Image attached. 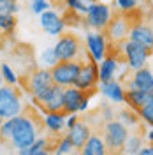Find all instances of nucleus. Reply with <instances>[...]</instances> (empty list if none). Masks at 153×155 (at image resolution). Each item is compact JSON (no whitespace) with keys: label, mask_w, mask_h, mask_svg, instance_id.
Masks as SVG:
<instances>
[{"label":"nucleus","mask_w":153,"mask_h":155,"mask_svg":"<svg viewBox=\"0 0 153 155\" xmlns=\"http://www.w3.org/2000/svg\"><path fill=\"white\" fill-rule=\"evenodd\" d=\"M41 125L37 118L30 113H21L12 118H7L0 124V143L12 148L16 153L28 148L39 136H41Z\"/></svg>","instance_id":"f257e3e1"},{"label":"nucleus","mask_w":153,"mask_h":155,"mask_svg":"<svg viewBox=\"0 0 153 155\" xmlns=\"http://www.w3.org/2000/svg\"><path fill=\"white\" fill-rule=\"evenodd\" d=\"M116 46H118L116 51L120 53V57L125 62V65L129 67V71H137L141 67H146L148 60L151 58L153 48H148L141 42H135L130 39H125L122 42H118Z\"/></svg>","instance_id":"f03ea898"},{"label":"nucleus","mask_w":153,"mask_h":155,"mask_svg":"<svg viewBox=\"0 0 153 155\" xmlns=\"http://www.w3.org/2000/svg\"><path fill=\"white\" fill-rule=\"evenodd\" d=\"M102 137L106 141V146H107V152L111 153H122L125 146V141L130 134V129L122 124L118 118H113V120H107L104 122V127H102Z\"/></svg>","instance_id":"7ed1b4c3"},{"label":"nucleus","mask_w":153,"mask_h":155,"mask_svg":"<svg viewBox=\"0 0 153 155\" xmlns=\"http://www.w3.org/2000/svg\"><path fill=\"white\" fill-rule=\"evenodd\" d=\"M25 101L18 87L2 85L0 87V118L7 120L25 111Z\"/></svg>","instance_id":"20e7f679"},{"label":"nucleus","mask_w":153,"mask_h":155,"mask_svg":"<svg viewBox=\"0 0 153 155\" xmlns=\"http://www.w3.org/2000/svg\"><path fill=\"white\" fill-rule=\"evenodd\" d=\"M53 49L57 53L58 60H81L85 55L81 39L72 32H63L62 35H58Z\"/></svg>","instance_id":"39448f33"},{"label":"nucleus","mask_w":153,"mask_h":155,"mask_svg":"<svg viewBox=\"0 0 153 155\" xmlns=\"http://www.w3.org/2000/svg\"><path fill=\"white\" fill-rule=\"evenodd\" d=\"M53 87V78H51V71L46 67H37L32 71L27 79H25V88L28 92V95L37 102L41 97Z\"/></svg>","instance_id":"423d86ee"},{"label":"nucleus","mask_w":153,"mask_h":155,"mask_svg":"<svg viewBox=\"0 0 153 155\" xmlns=\"http://www.w3.org/2000/svg\"><path fill=\"white\" fill-rule=\"evenodd\" d=\"M113 9L109 5H106L102 2H97L93 0L90 5H88V11L83 16L85 19V27L90 30H106V27L109 25V21L113 18Z\"/></svg>","instance_id":"0eeeda50"},{"label":"nucleus","mask_w":153,"mask_h":155,"mask_svg":"<svg viewBox=\"0 0 153 155\" xmlns=\"http://www.w3.org/2000/svg\"><path fill=\"white\" fill-rule=\"evenodd\" d=\"M81 64H83L81 60H60L57 65L49 69L53 83L63 88L74 85L77 74H79V69H81Z\"/></svg>","instance_id":"6e6552de"},{"label":"nucleus","mask_w":153,"mask_h":155,"mask_svg":"<svg viewBox=\"0 0 153 155\" xmlns=\"http://www.w3.org/2000/svg\"><path fill=\"white\" fill-rule=\"evenodd\" d=\"M85 51L93 62H100L109 53V39L104 30H88L85 34Z\"/></svg>","instance_id":"1a4fd4ad"},{"label":"nucleus","mask_w":153,"mask_h":155,"mask_svg":"<svg viewBox=\"0 0 153 155\" xmlns=\"http://www.w3.org/2000/svg\"><path fill=\"white\" fill-rule=\"evenodd\" d=\"M97 65L99 64L93 62L92 58L83 62L81 69H79V74L74 81V87L81 88L86 94H93L97 90V85H99V69H97Z\"/></svg>","instance_id":"9d476101"},{"label":"nucleus","mask_w":153,"mask_h":155,"mask_svg":"<svg viewBox=\"0 0 153 155\" xmlns=\"http://www.w3.org/2000/svg\"><path fill=\"white\" fill-rule=\"evenodd\" d=\"M88 104H90V94L83 92L81 88L70 87L63 88V111L65 113H83L88 109Z\"/></svg>","instance_id":"9b49d317"},{"label":"nucleus","mask_w":153,"mask_h":155,"mask_svg":"<svg viewBox=\"0 0 153 155\" xmlns=\"http://www.w3.org/2000/svg\"><path fill=\"white\" fill-rule=\"evenodd\" d=\"M130 16L129 14H113V18L109 21V25L106 27V35L109 39V42L118 44L125 39H129V32H130Z\"/></svg>","instance_id":"f8f14e48"},{"label":"nucleus","mask_w":153,"mask_h":155,"mask_svg":"<svg viewBox=\"0 0 153 155\" xmlns=\"http://www.w3.org/2000/svg\"><path fill=\"white\" fill-rule=\"evenodd\" d=\"M39 25H41V28L44 30L48 35L58 37L67 28V19L63 18L58 11H55L51 7V9L44 11L42 14H39Z\"/></svg>","instance_id":"ddd939ff"},{"label":"nucleus","mask_w":153,"mask_h":155,"mask_svg":"<svg viewBox=\"0 0 153 155\" xmlns=\"http://www.w3.org/2000/svg\"><path fill=\"white\" fill-rule=\"evenodd\" d=\"M120 65H122V57L120 53L115 51V53H107L100 62H99V83H106V81H111V79H116L118 78V71H120Z\"/></svg>","instance_id":"4468645a"},{"label":"nucleus","mask_w":153,"mask_h":155,"mask_svg":"<svg viewBox=\"0 0 153 155\" xmlns=\"http://www.w3.org/2000/svg\"><path fill=\"white\" fill-rule=\"evenodd\" d=\"M37 104L42 111H63V87L53 83V87L39 99Z\"/></svg>","instance_id":"2eb2a0df"},{"label":"nucleus","mask_w":153,"mask_h":155,"mask_svg":"<svg viewBox=\"0 0 153 155\" xmlns=\"http://www.w3.org/2000/svg\"><path fill=\"white\" fill-rule=\"evenodd\" d=\"M65 111H44L42 116V127L51 136H62L65 130Z\"/></svg>","instance_id":"dca6fc26"},{"label":"nucleus","mask_w":153,"mask_h":155,"mask_svg":"<svg viewBox=\"0 0 153 155\" xmlns=\"http://www.w3.org/2000/svg\"><path fill=\"white\" fill-rule=\"evenodd\" d=\"M99 92L113 104H125V87L118 81V79H111L106 83H99L97 85Z\"/></svg>","instance_id":"f3484780"},{"label":"nucleus","mask_w":153,"mask_h":155,"mask_svg":"<svg viewBox=\"0 0 153 155\" xmlns=\"http://www.w3.org/2000/svg\"><path fill=\"white\" fill-rule=\"evenodd\" d=\"M127 88H139L143 92H153V72L148 67L132 71V76L127 83Z\"/></svg>","instance_id":"a211bd4d"},{"label":"nucleus","mask_w":153,"mask_h":155,"mask_svg":"<svg viewBox=\"0 0 153 155\" xmlns=\"http://www.w3.org/2000/svg\"><path fill=\"white\" fill-rule=\"evenodd\" d=\"M92 134V127L88 122H83V120H77L76 125H72L70 129H67V137L72 141V145L77 152L83 148V145L86 143V139Z\"/></svg>","instance_id":"6ab92c4d"},{"label":"nucleus","mask_w":153,"mask_h":155,"mask_svg":"<svg viewBox=\"0 0 153 155\" xmlns=\"http://www.w3.org/2000/svg\"><path fill=\"white\" fill-rule=\"evenodd\" d=\"M129 39L135 41V42H141L148 48H153V27L146 25L143 21H137L134 25H130Z\"/></svg>","instance_id":"aec40b11"},{"label":"nucleus","mask_w":153,"mask_h":155,"mask_svg":"<svg viewBox=\"0 0 153 155\" xmlns=\"http://www.w3.org/2000/svg\"><path fill=\"white\" fill-rule=\"evenodd\" d=\"M81 155H106L107 153V146L102 134L99 132H92L90 137L86 139V143L83 145V148L79 150Z\"/></svg>","instance_id":"412c9836"},{"label":"nucleus","mask_w":153,"mask_h":155,"mask_svg":"<svg viewBox=\"0 0 153 155\" xmlns=\"http://www.w3.org/2000/svg\"><path fill=\"white\" fill-rule=\"evenodd\" d=\"M148 102H150V92H143L139 88H125V104L130 109L139 111Z\"/></svg>","instance_id":"4be33fe9"},{"label":"nucleus","mask_w":153,"mask_h":155,"mask_svg":"<svg viewBox=\"0 0 153 155\" xmlns=\"http://www.w3.org/2000/svg\"><path fill=\"white\" fill-rule=\"evenodd\" d=\"M51 148H53V145H51V141H49L48 137L39 136L28 148L21 150L19 155H48V153H51Z\"/></svg>","instance_id":"5701e85b"},{"label":"nucleus","mask_w":153,"mask_h":155,"mask_svg":"<svg viewBox=\"0 0 153 155\" xmlns=\"http://www.w3.org/2000/svg\"><path fill=\"white\" fill-rule=\"evenodd\" d=\"M118 120H120L122 124H125L130 130H137V129L141 127V118H139V115H137V111L130 109L129 106L123 107V109H120Z\"/></svg>","instance_id":"b1692460"},{"label":"nucleus","mask_w":153,"mask_h":155,"mask_svg":"<svg viewBox=\"0 0 153 155\" xmlns=\"http://www.w3.org/2000/svg\"><path fill=\"white\" fill-rule=\"evenodd\" d=\"M18 25L16 14H12L9 11H0V34L4 35H11Z\"/></svg>","instance_id":"393cba45"},{"label":"nucleus","mask_w":153,"mask_h":155,"mask_svg":"<svg viewBox=\"0 0 153 155\" xmlns=\"http://www.w3.org/2000/svg\"><path fill=\"white\" fill-rule=\"evenodd\" d=\"M143 145H144V137L143 136L137 134V132H130L129 137H127V141H125V146H123V150H122V153L137 155Z\"/></svg>","instance_id":"a878e982"},{"label":"nucleus","mask_w":153,"mask_h":155,"mask_svg":"<svg viewBox=\"0 0 153 155\" xmlns=\"http://www.w3.org/2000/svg\"><path fill=\"white\" fill-rule=\"evenodd\" d=\"M0 74L4 79V85H11V87H18L21 83V78L18 76V72L11 67L7 62H2L0 64Z\"/></svg>","instance_id":"bb28decb"},{"label":"nucleus","mask_w":153,"mask_h":155,"mask_svg":"<svg viewBox=\"0 0 153 155\" xmlns=\"http://www.w3.org/2000/svg\"><path fill=\"white\" fill-rule=\"evenodd\" d=\"M39 67H46V69H51L53 65H57L58 62V57L57 53H55V49H53V46H49V48H44L41 53H39Z\"/></svg>","instance_id":"cd10ccee"},{"label":"nucleus","mask_w":153,"mask_h":155,"mask_svg":"<svg viewBox=\"0 0 153 155\" xmlns=\"http://www.w3.org/2000/svg\"><path fill=\"white\" fill-rule=\"evenodd\" d=\"M76 148L72 145V141L67 137V134L63 136H58V141L53 145V150L51 153H57V155H70Z\"/></svg>","instance_id":"c85d7f7f"},{"label":"nucleus","mask_w":153,"mask_h":155,"mask_svg":"<svg viewBox=\"0 0 153 155\" xmlns=\"http://www.w3.org/2000/svg\"><path fill=\"white\" fill-rule=\"evenodd\" d=\"M93 0H63L67 11L74 12V14H79V16H85L86 11H88V5L92 4Z\"/></svg>","instance_id":"c756f323"},{"label":"nucleus","mask_w":153,"mask_h":155,"mask_svg":"<svg viewBox=\"0 0 153 155\" xmlns=\"http://www.w3.org/2000/svg\"><path fill=\"white\" fill-rule=\"evenodd\" d=\"M139 4H141V0H116V9L122 14L132 16L135 11L139 9Z\"/></svg>","instance_id":"7c9ffc66"},{"label":"nucleus","mask_w":153,"mask_h":155,"mask_svg":"<svg viewBox=\"0 0 153 155\" xmlns=\"http://www.w3.org/2000/svg\"><path fill=\"white\" fill-rule=\"evenodd\" d=\"M51 7H53V5H51L49 0H30L28 2V11L32 14H35V16L42 14L44 11L51 9Z\"/></svg>","instance_id":"2f4dec72"},{"label":"nucleus","mask_w":153,"mask_h":155,"mask_svg":"<svg viewBox=\"0 0 153 155\" xmlns=\"http://www.w3.org/2000/svg\"><path fill=\"white\" fill-rule=\"evenodd\" d=\"M137 115L141 118V122L146 124L148 127H153V102L151 104H144L139 111H137Z\"/></svg>","instance_id":"473e14b6"},{"label":"nucleus","mask_w":153,"mask_h":155,"mask_svg":"<svg viewBox=\"0 0 153 155\" xmlns=\"http://www.w3.org/2000/svg\"><path fill=\"white\" fill-rule=\"evenodd\" d=\"M77 120H79L77 113H69V115L65 116V130H67V129H70L72 125H76Z\"/></svg>","instance_id":"72a5a7b5"},{"label":"nucleus","mask_w":153,"mask_h":155,"mask_svg":"<svg viewBox=\"0 0 153 155\" xmlns=\"http://www.w3.org/2000/svg\"><path fill=\"white\" fill-rule=\"evenodd\" d=\"M104 122H107V120H113L115 118V111H113V107H109V106H104Z\"/></svg>","instance_id":"f704fd0d"},{"label":"nucleus","mask_w":153,"mask_h":155,"mask_svg":"<svg viewBox=\"0 0 153 155\" xmlns=\"http://www.w3.org/2000/svg\"><path fill=\"white\" fill-rule=\"evenodd\" d=\"M137 155H153V145L151 143H150V145H143Z\"/></svg>","instance_id":"c9c22d12"},{"label":"nucleus","mask_w":153,"mask_h":155,"mask_svg":"<svg viewBox=\"0 0 153 155\" xmlns=\"http://www.w3.org/2000/svg\"><path fill=\"white\" fill-rule=\"evenodd\" d=\"M146 139H148V141L153 145V127H150V130L146 132Z\"/></svg>","instance_id":"e433bc0d"},{"label":"nucleus","mask_w":153,"mask_h":155,"mask_svg":"<svg viewBox=\"0 0 153 155\" xmlns=\"http://www.w3.org/2000/svg\"><path fill=\"white\" fill-rule=\"evenodd\" d=\"M9 2H12V0H0V5L2 4H9Z\"/></svg>","instance_id":"4c0bfd02"},{"label":"nucleus","mask_w":153,"mask_h":155,"mask_svg":"<svg viewBox=\"0 0 153 155\" xmlns=\"http://www.w3.org/2000/svg\"><path fill=\"white\" fill-rule=\"evenodd\" d=\"M4 85V79H2V74H0V87Z\"/></svg>","instance_id":"58836bf2"}]
</instances>
